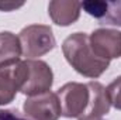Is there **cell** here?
Listing matches in <instances>:
<instances>
[{"label": "cell", "mask_w": 121, "mask_h": 120, "mask_svg": "<svg viewBox=\"0 0 121 120\" xmlns=\"http://www.w3.org/2000/svg\"><path fill=\"white\" fill-rule=\"evenodd\" d=\"M56 96L60 105V116L68 119H79L89 103V88L87 83L68 82L58 89Z\"/></svg>", "instance_id": "277c9868"}, {"label": "cell", "mask_w": 121, "mask_h": 120, "mask_svg": "<svg viewBox=\"0 0 121 120\" xmlns=\"http://www.w3.org/2000/svg\"><path fill=\"white\" fill-rule=\"evenodd\" d=\"M106 90H107L111 106H114L117 110H121V76L116 78L106 88Z\"/></svg>", "instance_id": "4fadbf2b"}, {"label": "cell", "mask_w": 121, "mask_h": 120, "mask_svg": "<svg viewBox=\"0 0 121 120\" xmlns=\"http://www.w3.org/2000/svg\"><path fill=\"white\" fill-rule=\"evenodd\" d=\"M18 40L23 55L27 60L39 58L52 51L56 45L52 28L44 24H31L24 27L18 34Z\"/></svg>", "instance_id": "7a4b0ae2"}, {"label": "cell", "mask_w": 121, "mask_h": 120, "mask_svg": "<svg viewBox=\"0 0 121 120\" xmlns=\"http://www.w3.org/2000/svg\"><path fill=\"white\" fill-rule=\"evenodd\" d=\"M89 88V103L86 110L78 120H104V116L110 113V99L106 88L96 81L87 82Z\"/></svg>", "instance_id": "ba28073f"}, {"label": "cell", "mask_w": 121, "mask_h": 120, "mask_svg": "<svg viewBox=\"0 0 121 120\" xmlns=\"http://www.w3.org/2000/svg\"><path fill=\"white\" fill-rule=\"evenodd\" d=\"M82 3L75 0H52L48 4L51 20L60 27H68L76 23L80 17Z\"/></svg>", "instance_id": "9c48e42d"}, {"label": "cell", "mask_w": 121, "mask_h": 120, "mask_svg": "<svg viewBox=\"0 0 121 120\" xmlns=\"http://www.w3.org/2000/svg\"><path fill=\"white\" fill-rule=\"evenodd\" d=\"M93 52L104 61L121 57V31L113 28H97L89 35Z\"/></svg>", "instance_id": "8992f818"}, {"label": "cell", "mask_w": 121, "mask_h": 120, "mask_svg": "<svg viewBox=\"0 0 121 120\" xmlns=\"http://www.w3.org/2000/svg\"><path fill=\"white\" fill-rule=\"evenodd\" d=\"M99 24L121 27V1H107L106 14L99 21Z\"/></svg>", "instance_id": "8fae6325"}, {"label": "cell", "mask_w": 121, "mask_h": 120, "mask_svg": "<svg viewBox=\"0 0 121 120\" xmlns=\"http://www.w3.org/2000/svg\"><path fill=\"white\" fill-rule=\"evenodd\" d=\"M24 65L26 75L20 92L28 97L49 92L54 83V72L51 66L41 60H26Z\"/></svg>", "instance_id": "3957f363"}, {"label": "cell", "mask_w": 121, "mask_h": 120, "mask_svg": "<svg viewBox=\"0 0 121 120\" xmlns=\"http://www.w3.org/2000/svg\"><path fill=\"white\" fill-rule=\"evenodd\" d=\"M21 54L23 51L18 37L10 31L0 32V68L18 62Z\"/></svg>", "instance_id": "30bf717a"}, {"label": "cell", "mask_w": 121, "mask_h": 120, "mask_svg": "<svg viewBox=\"0 0 121 120\" xmlns=\"http://www.w3.org/2000/svg\"><path fill=\"white\" fill-rule=\"evenodd\" d=\"M0 120H27V119L23 117L17 110L0 109Z\"/></svg>", "instance_id": "5bb4252c"}, {"label": "cell", "mask_w": 121, "mask_h": 120, "mask_svg": "<svg viewBox=\"0 0 121 120\" xmlns=\"http://www.w3.org/2000/svg\"><path fill=\"white\" fill-rule=\"evenodd\" d=\"M26 75L24 61L0 68V106L14 100L16 93L21 89Z\"/></svg>", "instance_id": "52a82bcc"}, {"label": "cell", "mask_w": 121, "mask_h": 120, "mask_svg": "<svg viewBox=\"0 0 121 120\" xmlns=\"http://www.w3.org/2000/svg\"><path fill=\"white\" fill-rule=\"evenodd\" d=\"M23 6V3H20V4H16V3H4V4H0V10H4V11H7V10H13V9H17V7H21Z\"/></svg>", "instance_id": "9a60e30c"}, {"label": "cell", "mask_w": 121, "mask_h": 120, "mask_svg": "<svg viewBox=\"0 0 121 120\" xmlns=\"http://www.w3.org/2000/svg\"><path fill=\"white\" fill-rule=\"evenodd\" d=\"M23 109L28 120H58L62 115L59 99L51 90L27 97Z\"/></svg>", "instance_id": "5b68a950"}, {"label": "cell", "mask_w": 121, "mask_h": 120, "mask_svg": "<svg viewBox=\"0 0 121 120\" xmlns=\"http://www.w3.org/2000/svg\"><path fill=\"white\" fill-rule=\"evenodd\" d=\"M82 9L91 17L97 18L99 21L104 17L106 9H107V1L103 0H87L82 3Z\"/></svg>", "instance_id": "7c38bea8"}, {"label": "cell", "mask_w": 121, "mask_h": 120, "mask_svg": "<svg viewBox=\"0 0 121 120\" xmlns=\"http://www.w3.org/2000/svg\"><path fill=\"white\" fill-rule=\"evenodd\" d=\"M62 52L68 64L86 78L101 76L110 65V61L101 60L93 52L86 32H73L66 37L62 42Z\"/></svg>", "instance_id": "6da1fadb"}]
</instances>
